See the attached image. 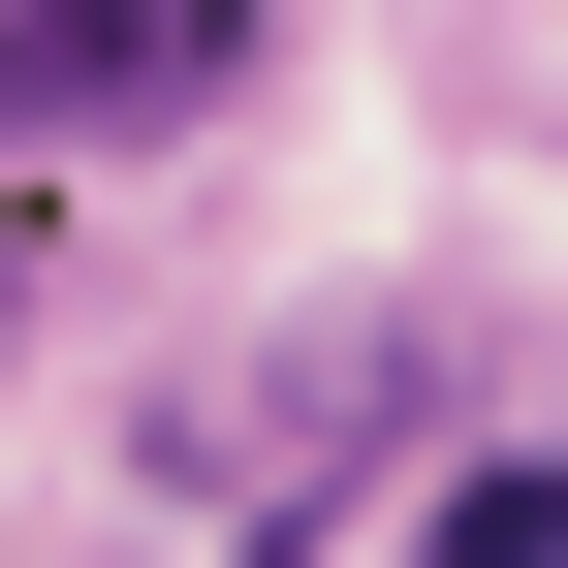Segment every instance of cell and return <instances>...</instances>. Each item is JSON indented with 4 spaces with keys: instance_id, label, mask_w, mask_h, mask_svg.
<instances>
[{
    "instance_id": "1",
    "label": "cell",
    "mask_w": 568,
    "mask_h": 568,
    "mask_svg": "<svg viewBox=\"0 0 568 568\" xmlns=\"http://www.w3.org/2000/svg\"><path fill=\"white\" fill-rule=\"evenodd\" d=\"M222 63V0H0V126H159Z\"/></svg>"
},
{
    "instance_id": "2",
    "label": "cell",
    "mask_w": 568,
    "mask_h": 568,
    "mask_svg": "<svg viewBox=\"0 0 568 568\" xmlns=\"http://www.w3.org/2000/svg\"><path fill=\"white\" fill-rule=\"evenodd\" d=\"M537 537H568V506H537V443H474V474H443V537H410V568H537Z\"/></svg>"
},
{
    "instance_id": "3",
    "label": "cell",
    "mask_w": 568,
    "mask_h": 568,
    "mask_svg": "<svg viewBox=\"0 0 568 568\" xmlns=\"http://www.w3.org/2000/svg\"><path fill=\"white\" fill-rule=\"evenodd\" d=\"M0 316H32V253H0Z\"/></svg>"
}]
</instances>
